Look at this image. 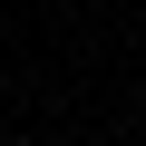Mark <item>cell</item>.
Masks as SVG:
<instances>
[{"mask_svg":"<svg viewBox=\"0 0 146 146\" xmlns=\"http://www.w3.org/2000/svg\"><path fill=\"white\" fill-rule=\"evenodd\" d=\"M0 146H39V136H0Z\"/></svg>","mask_w":146,"mask_h":146,"instance_id":"1","label":"cell"}]
</instances>
